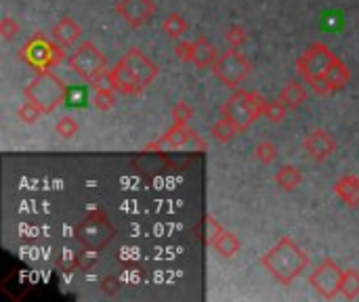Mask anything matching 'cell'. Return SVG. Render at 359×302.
I'll return each instance as SVG.
<instances>
[{
	"instance_id": "obj_1",
	"label": "cell",
	"mask_w": 359,
	"mask_h": 302,
	"mask_svg": "<svg viewBox=\"0 0 359 302\" xmlns=\"http://www.w3.org/2000/svg\"><path fill=\"white\" fill-rule=\"evenodd\" d=\"M160 67L152 61L141 48H130L122 55V59L107 71V85L126 97H137L146 93L158 78Z\"/></svg>"
},
{
	"instance_id": "obj_2",
	"label": "cell",
	"mask_w": 359,
	"mask_h": 302,
	"mask_svg": "<svg viewBox=\"0 0 359 302\" xmlns=\"http://www.w3.org/2000/svg\"><path fill=\"white\" fill-rule=\"evenodd\" d=\"M261 265L271 277H275L283 285H288L297 277H301L303 271H307L309 254L290 236H286L261 256Z\"/></svg>"
},
{
	"instance_id": "obj_3",
	"label": "cell",
	"mask_w": 359,
	"mask_h": 302,
	"mask_svg": "<svg viewBox=\"0 0 359 302\" xmlns=\"http://www.w3.org/2000/svg\"><path fill=\"white\" fill-rule=\"evenodd\" d=\"M267 99L256 91L236 89L234 95L221 105V118L229 120L240 132H246L259 118L265 116Z\"/></svg>"
},
{
	"instance_id": "obj_4",
	"label": "cell",
	"mask_w": 359,
	"mask_h": 302,
	"mask_svg": "<svg viewBox=\"0 0 359 302\" xmlns=\"http://www.w3.org/2000/svg\"><path fill=\"white\" fill-rule=\"evenodd\" d=\"M65 91L67 87L63 85V80L49 69V71H38L34 76L24 89V95L28 101L38 105L44 116H49L57 107L65 105Z\"/></svg>"
},
{
	"instance_id": "obj_5",
	"label": "cell",
	"mask_w": 359,
	"mask_h": 302,
	"mask_svg": "<svg viewBox=\"0 0 359 302\" xmlns=\"http://www.w3.org/2000/svg\"><path fill=\"white\" fill-rule=\"evenodd\" d=\"M67 65L87 85H99L103 78H107L110 71L105 53L91 40H85L76 46V51L67 57Z\"/></svg>"
},
{
	"instance_id": "obj_6",
	"label": "cell",
	"mask_w": 359,
	"mask_h": 302,
	"mask_svg": "<svg viewBox=\"0 0 359 302\" xmlns=\"http://www.w3.org/2000/svg\"><path fill=\"white\" fill-rule=\"evenodd\" d=\"M19 59L26 65H30L36 73L38 71H49L57 63L63 61V46L57 44L53 38L49 40L46 36L36 34L19 48Z\"/></svg>"
},
{
	"instance_id": "obj_7",
	"label": "cell",
	"mask_w": 359,
	"mask_h": 302,
	"mask_svg": "<svg viewBox=\"0 0 359 302\" xmlns=\"http://www.w3.org/2000/svg\"><path fill=\"white\" fill-rule=\"evenodd\" d=\"M252 65L248 61V57L244 53H240V48H229L227 53L219 55L217 63L212 65V73L223 87L227 89H240L242 82L248 78Z\"/></svg>"
},
{
	"instance_id": "obj_8",
	"label": "cell",
	"mask_w": 359,
	"mask_h": 302,
	"mask_svg": "<svg viewBox=\"0 0 359 302\" xmlns=\"http://www.w3.org/2000/svg\"><path fill=\"white\" fill-rule=\"evenodd\" d=\"M336 59V55L332 53V48L324 42H313L311 46L305 48V53L299 57L297 61V71L303 78V82L307 87H311L315 80H319L326 73V69L332 65V61Z\"/></svg>"
},
{
	"instance_id": "obj_9",
	"label": "cell",
	"mask_w": 359,
	"mask_h": 302,
	"mask_svg": "<svg viewBox=\"0 0 359 302\" xmlns=\"http://www.w3.org/2000/svg\"><path fill=\"white\" fill-rule=\"evenodd\" d=\"M309 283L322 298H326V300L336 298V294H340V283H342V271H340L338 263L332 258H326L309 275Z\"/></svg>"
},
{
	"instance_id": "obj_10",
	"label": "cell",
	"mask_w": 359,
	"mask_h": 302,
	"mask_svg": "<svg viewBox=\"0 0 359 302\" xmlns=\"http://www.w3.org/2000/svg\"><path fill=\"white\" fill-rule=\"evenodd\" d=\"M112 236V226L101 212H93L78 226V238L87 246V250H101Z\"/></svg>"
},
{
	"instance_id": "obj_11",
	"label": "cell",
	"mask_w": 359,
	"mask_h": 302,
	"mask_svg": "<svg viewBox=\"0 0 359 302\" xmlns=\"http://www.w3.org/2000/svg\"><path fill=\"white\" fill-rule=\"evenodd\" d=\"M336 147H338L336 139L324 128H313L303 139V151L307 154V158L319 164L330 160L336 154Z\"/></svg>"
},
{
	"instance_id": "obj_12",
	"label": "cell",
	"mask_w": 359,
	"mask_h": 302,
	"mask_svg": "<svg viewBox=\"0 0 359 302\" xmlns=\"http://www.w3.org/2000/svg\"><path fill=\"white\" fill-rule=\"evenodd\" d=\"M116 13L130 26V28H143L148 26L156 15V3L154 0H118Z\"/></svg>"
},
{
	"instance_id": "obj_13",
	"label": "cell",
	"mask_w": 359,
	"mask_h": 302,
	"mask_svg": "<svg viewBox=\"0 0 359 302\" xmlns=\"http://www.w3.org/2000/svg\"><path fill=\"white\" fill-rule=\"evenodd\" d=\"M349 80H351V71H349L347 63L336 57L332 61V65L326 69V73L322 76V78L311 85V91L315 95H319V97H328V95L344 89L349 85Z\"/></svg>"
},
{
	"instance_id": "obj_14",
	"label": "cell",
	"mask_w": 359,
	"mask_h": 302,
	"mask_svg": "<svg viewBox=\"0 0 359 302\" xmlns=\"http://www.w3.org/2000/svg\"><path fill=\"white\" fill-rule=\"evenodd\" d=\"M189 141H195V132L187 126V124H173L156 143H150L146 149H181L185 147Z\"/></svg>"
},
{
	"instance_id": "obj_15",
	"label": "cell",
	"mask_w": 359,
	"mask_h": 302,
	"mask_svg": "<svg viewBox=\"0 0 359 302\" xmlns=\"http://www.w3.org/2000/svg\"><path fill=\"white\" fill-rule=\"evenodd\" d=\"M51 38H53L57 44H61L63 48H71L74 44L80 42V38H82V28H80V24H78L74 17H61V19L53 26V30H51Z\"/></svg>"
},
{
	"instance_id": "obj_16",
	"label": "cell",
	"mask_w": 359,
	"mask_h": 302,
	"mask_svg": "<svg viewBox=\"0 0 359 302\" xmlns=\"http://www.w3.org/2000/svg\"><path fill=\"white\" fill-rule=\"evenodd\" d=\"M334 195L347 204L349 208L359 206V177L357 175H342L334 183Z\"/></svg>"
},
{
	"instance_id": "obj_17",
	"label": "cell",
	"mask_w": 359,
	"mask_h": 302,
	"mask_svg": "<svg viewBox=\"0 0 359 302\" xmlns=\"http://www.w3.org/2000/svg\"><path fill=\"white\" fill-rule=\"evenodd\" d=\"M217 59H219V53H217V48H214V44L206 36H198L193 40V61L191 63L198 69L212 67L214 63H217Z\"/></svg>"
},
{
	"instance_id": "obj_18",
	"label": "cell",
	"mask_w": 359,
	"mask_h": 302,
	"mask_svg": "<svg viewBox=\"0 0 359 302\" xmlns=\"http://www.w3.org/2000/svg\"><path fill=\"white\" fill-rule=\"evenodd\" d=\"M275 185L281 189V191H297L303 183V172L295 166V164H283L279 166V170L275 172L273 177Z\"/></svg>"
},
{
	"instance_id": "obj_19",
	"label": "cell",
	"mask_w": 359,
	"mask_h": 302,
	"mask_svg": "<svg viewBox=\"0 0 359 302\" xmlns=\"http://www.w3.org/2000/svg\"><path fill=\"white\" fill-rule=\"evenodd\" d=\"M288 109H299L305 101H307V89L303 87V82L299 80H292L286 85L281 91H279V97H277Z\"/></svg>"
},
{
	"instance_id": "obj_20",
	"label": "cell",
	"mask_w": 359,
	"mask_h": 302,
	"mask_svg": "<svg viewBox=\"0 0 359 302\" xmlns=\"http://www.w3.org/2000/svg\"><path fill=\"white\" fill-rule=\"evenodd\" d=\"M210 246H212L214 250H217L219 256H223V258H234V256H238V254H240V248H242L238 236L231 233V231H225V229L212 240Z\"/></svg>"
},
{
	"instance_id": "obj_21",
	"label": "cell",
	"mask_w": 359,
	"mask_h": 302,
	"mask_svg": "<svg viewBox=\"0 0 359 302\" xmlns=\"http://www.w3.org/2000/svg\"><path fill=\"white\" fill-rule=\"evenodd\" d=\"M238 134H240V130L229 120H225V118H219L217 122L210 126V136L217 141V143H221V145L231 143Z\"/></svg>"
},
{
	"instance_id": "obj_22",
	"label": "cell",
	"mask_w": 359,
	"mask_h": 302,
	"mask_svg": "<svg viewBox=\"0 0 359 302\" xmlns=\"http://www.w3.org/2000/svg\"><path fill=\"white\" fill-rule=\"evenodd\" d=\"M187 30H189V24L185 21V17L181 13H168L166 19L162 21V32L173 40L183 38L187 34Z\"/></svg>"
},
{
	"instance_id": "obj_23",
	"label": "cell",
	"mask_w": 359,
	"mask_h": 302,
	"mask_svg": "<svg viewBox=\"0 0 359 302\" xmlns=\"http://www.w3.org/2000/svg\"><path fill=\"white\" fill-rule=\"evenodd\" d=\"M93 105L99 112H110L116 105V91L107 85V87H97L93 93Z\"/></svg>"
},
{
	"instance_id": "obj_24",
	"label": "cell",
	"mask_w": 359,
	"mask_h": 302,
	"mask_svg": "<svg viewBox=\"0 0 359 302\" xmlns=\"http://www.w3.org/2000/svg\"><path fill=\"white\" fill-rule=\"evenodd\" d=\"M340 294H342L347 300H353V298L359 296V271H357V269H347V271H342Z\"/></svg>"
},
{
	"instance_id": "obj_25",
	"label": "cell",
	"mask_w": 359,
	"mask_h": 302,
	"mask_svg": "<svg viewBox=\"0 0 359 302\" xmlns=\"http://www.w3.org/2000/svg\"><path fill=\"white\" fill-rule=\"evenodd\" d=\"M254 158H256V162H261L263 166H271L275 160H277V147H275V143H271V141H261V143H256L254 145Z\"/></svg>"
},
{
	"instance_id": "obj_26",
	"label": "cell",
	"mask_w": 359,
	"mask_h": 302,
	"mask_svg": "<svg viewBox=\"0 0 359 302\" xmlns=\"http://www.w3.org/2000/svg\"><path fill=\"white\" fill-rule=\"evenodd\" d=\"M78 130H80V124L76 122L74 116H61L55 122V132L61 139H74L78 134Z\"/></svg>"
},
{
	"instance_id": "obj_27",
	"label": "cell",
	"mask_w": 359,
	"mask_h": 302,
	"mask_svg": "<svg viewBox=\"0 0 359 302\" xmlns=\"http://www.w3.org/2000/svg\"><path fill=\"white\" fill-rule=\"evenodd\" d=\"M87 101H89L87 87H80V85L67 87V91H65V105H69V107H85Z\"/></svg>"
},
{
	"instance_id": "obj_28",
	"label": "cell",
	"mask_w": 359,
	"mask_h": 302,
	"mask_svg": "<svg viewBox=\"0 0 359 302\" xmlns=\"http://www.w3.org/2000/svg\"><path fill=\"white\" fill-rule=\"evenodd\" d=\"M42 116H44L42 109H40L38 105H34L32 101H28V99L17 107V118H19L24 124H36Z\"/></svg>"
},
{
	"instance_id": "obj_29",
	"label": "cell",
	"mask_w": 359,
	"mask_h": 302,
	"mask_svg": "<svg viewBox=\"0 0 359 302\" xmlns=\"http://www.w3.org/2000/svg\"><path fill=\"white\" fill-rule=\"evenodd\" d=\"M246 40H248V34H246V30H244L242 26L234 24V26L227 28V32H225V42L229 44V48H242V46L246 44Z\"/></svg>"
},
{
	"instance_id": "obj_30",
	"label": "cell",
	"mask_w": 359,
	"mask_h": 302,
	"mask_svg": "<svg viewBox=\"0 0 359 302\" xmlns=\"http://www.w3.org/2000/svg\"><path fill=\"white\" fill-rule=\"evenodd\" d=\"M286 114H288V107H286L279 99H275V101H267V107H265V116L263 118H267L271 124H279L286 118Z\"/></svg>"
},
{
	"instance_id": "obj_31",
	"label": "cell",
	"mask_w": 359,
	"mask_h": 302,
	"mask_svg": "<svg viewBox=\"0 0 359 302\" xmlns=\"http://www.w3.org/2000/svg\"><path fill=\"white\" fill-rule=\"evenodd\" d=\"M170 116L175 120V124H187L191 118H193V107L185 101H179L175 103V107L170 109Z\"/></svg>"
},
{
	"instance_id": "obj_32",
	"label": "cell",
	"mask_w": 359,
	"mask_h": 302,
	"mask_svg": "<svg viewBox=\"0 0 359 302\" xmlns=\"http://www.w3.org/2000/svg\"><path fill=\"white\" fill-rule=\"evenodd\" d=\"M19 32H21V28H19V24L13 17H5L3 21H0V36H3L7 42L13 40Z\"/></svg>"
},
{
	"instance_id": "obj_33",
	"label": "cell",
	"mask_w": 359,
	"mask_h": 302,
	"mask_svg": "<svg viewBox=\"0 0 359 302\" xmlns=\"http://www.w3.org/2000/svg\"><path fill=\"white\" fill-rule=\"evenodd\" d=\"M175 53H177V57H179L181 61L191 63V61H193V42H189V40H181V42H177Z\"/></svg>"
},
{
	"instance_id": "obj_34",
	"label": "cell",
	"mask_w": 359,
	"mask_h": 302,
	"mask_svg": "<svg viewBox=\"0 0 359 302\" xmlns=\"http://www.w3.org/2000/svg\"><path fill=\"white\" fill-rule=\"evenodd\" d=\"M206 224H208V244H212V240L223 231V226L219 224V220H214L212 214L206 216Z\"/></svg>"
},
{
	"instance_id": "obj_35",
	"label": "cell",
	"mask_w": 359,
	"mask_h": 302,
	"mask_svg": "<svg viewBox=\"0 0 359 302\" xmlns=\"http://www.w3.org/2000/svg\"><path fill=\"white\" fill-rule=\"evenodd\" d=\"M101 290H103L107 296H114V294L118 292V279H116V277H105V279L101 281Z\"/></svg>"
}]
</instances>
